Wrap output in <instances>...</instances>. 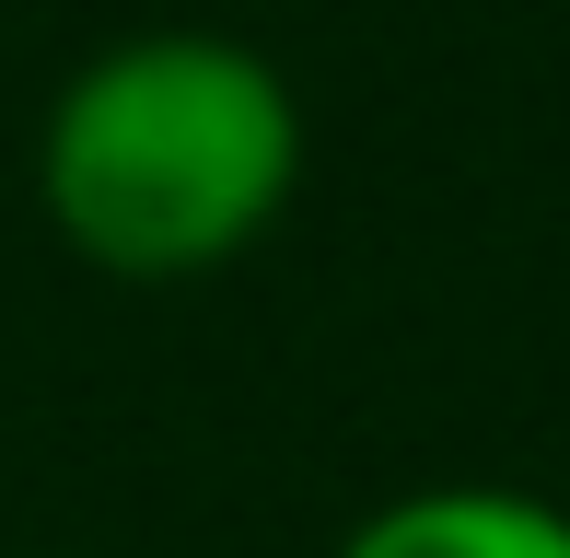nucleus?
I'll return each mask as SVG.
<instances>
[{"label":"nucleus","mask_w":570,"mask_h":558,"mask_svg":"<svg viewBox=\"0 0 570 558\" xmlns=\"http://www.w3.org/2000/svg\"><path fill=\"white\" fill-rule=\"evenodd\" d=\"M326 558H570V500L512 477H420L373 500Z\"/></svg>","instance_id":"f03ea898"},{"label":"nucleus","mask_w":570,"mask_h":558,"mask_svg":"<svg viewBox=\"0 0 570 558\" xmlns=\"http://www.w3.org/2000/svg\"><path fill=\"white\" fill-rule=\"evenodd\" d=\"M23 558H82V547H23Z\"/></svg>","instance_id":"7ed1b4c3"},{"label":"nucleus","mask_w":570,"mask_h":558,"mask_svg":"<svg viewBox=\"0 0 570 558\" xmlns=\"http://www.w3.org/2000/svg\"><path fill=\"white\" fill-rule=\"evenodd\" d=\"M303 198V93L222 23L117 36L47 93L36 210L94 279L175 291L210 279Z\"/></svg>","instance_id":"f257e3e1"}]
</instances>
